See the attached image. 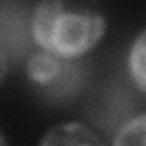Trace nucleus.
I'll return each mask as SVG.
<instances>
[{
    "mask_svg": "<svg viewBox=\"0 0 146 146\" xmlns=\"http://www.w3.org/2000/svg\"><path fill=\"white\" fill-rule=\"evenodd\" d=\"M106 33V17L79 2H38L31 13V35L38 48L58 58H77L95 48Z\"/></svg>",
    "mask_w": 146,
    "mask_h": 146,
    "instance_id": "1",
    "label": "nucleus"
},
{
    "mask_svg": "<svg viewBox=\"0 0 146 146\" xmlns=\"http://www.w3.org/2000/svg\"><path fill=\"white\" fill-rule=\"evenodd\" d=\"M7 71H9V49H7L6 40L0 35V82L6 79Z\"/></svg>",
    "mask_w": 146,
    "mask_h": 146,
    "instance_id": "6",
    "label": "nucleus"
},
{
    "mask_svg": "<svg viewBox=\"0 0 146 146\" xmlns=\"http://www.w3.org/2000/svg\"><path fill=\"white\" fill-rule=\"evenodd\" d=\"M27 77L38 86H48L58 79L62 71V62L58 57L46 51H36L27 60Z\"/></svg>",
    "mask_w": 146,
    "mask_h": 146,
    "instance_id": "3",
    "label": "nucleus"
},
{
    "mask_svg": "<svg viewBox=\"0 0 146 146\" xmlns=\"http://www.w3.org/2000/svg\"><path fill=\"white\" fill-rule=\"evenodd\" d=\"M111 146H146V113H141L119 128Z\"/></svg>",
    "mask_w": 146,
    "mask_h": 146,
    "instance_id": "5",
    "label": "nucleus"
},
{
    "mask_svg": "<svg viewBox=\"0 0 146 146\" xmlns=\"http://www.w3.org/2000/svg\"><path fill=\"white\" fill-rule=\"evenodd\" d=\"M128 73L135 86L146 93V29H143L131 42L128 53Z\"/></svg>",
    "mask_w": 146,
    "mask_h": 146,
    "instance_id": "4",
    "label": "nucleus"
},
{
    "mask_svg": "<svg viewBox=\"0 0 146 146\" xmlns=\"http://www.w3.org/2000/svg\"><path fill=\"white\" fill-rule=\"evenodd\" d=\"M38 146H106L104 141L82 122H60L49 128Z\"/></svg>",
    "mask_w": 146,
    "mask_h": 146,
    "instance_id": "2",
    "label": "nucleus"
},
{
    "mask_svg": "<svg viewBox=\"0 0 146 146\" xmlns=\"http://www.w3.org/2000/svg\"><path fill=\"white\" fill-rule=\"evenodd\" d=\"M0 146H7V143H6V139H4L2 133H0Z\"/></svg>",
    "mask_w": 146,
    "mask_h": 146,
    "instance_id": "7",
    "label": "nucleus"
}]
</instances>
